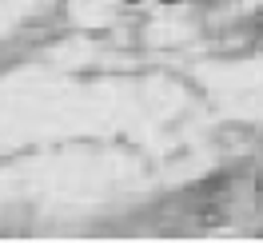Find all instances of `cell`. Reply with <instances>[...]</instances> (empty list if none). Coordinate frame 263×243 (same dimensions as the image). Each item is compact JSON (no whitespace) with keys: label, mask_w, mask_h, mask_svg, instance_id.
I'll return each instance as SVG.
<instances>
[{"label":"cell","mask_w":263,"mask_h":243,"mask_svg":"<svg viewBox=\"0 0 263 243\" xmlns=\"http://www.w3.org/2000/svg\"><path fill=\"white\" fill-rule=\"evenodd\" d=\"M167 4H176V0H167Z\"/></svg>","instance_id":"obj_3"},{"label":"cell","mask_w":263,"mask_h":243,"mask_svg":"<svg viewBox=\"0 0 263 243\" xmlns=\"http://www.w3.org/2000/svg\"><path fill=\"white\" fill-rule=\"evenodd\" d=\"M251 28H255V32H263V12H255V16H251Z\"/></svg>","instance_id":"obj_1"},{"label":"cell","mask_w":263,"mask_h":243,"mask_svg":"<svg viewBox=\"0 0 263 243\" xmlns=\"http://www.w3.org/2000/svg\"><path fill=\"white\" fill-rule=\"evenodd\" d=\"M128 4H140V0H128Z\"/></svg>","instance_id":"obj_2"},{"label":"cell","mask_w":263,"mask_h":243,"mask_svg":"<svg viewBox=\"0 0 263 243\" xmlns=\"http://www.w3.org/2000/svg\"><path fill=\"white\" fill-rule=\"evenodd\" d=\"M203 4H208V0H203Z\"/></svg>","instance_id":"obj_4"}]
</instances>
